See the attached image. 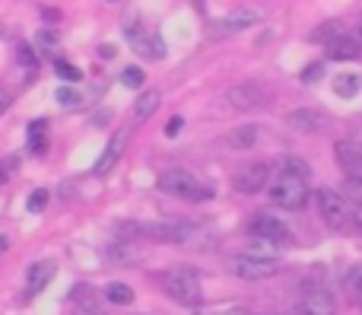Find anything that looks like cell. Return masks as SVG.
I'll use <instances>...</instances> for the list:
<instances>
[{"instance_id":"6da1fadb","label":"cell","mask_w":362,"mask_h":315,"mask_svg":"<svg viewBox=\"0 0 362 315\" xmlns=\"http://www.w3.org/2000/svg\"><path fill=\"white\" fill-rule=\"evenodd\" d=\"M315 201H318L321 220H325L334 233H356V207H350V201H346L344 195H337V191H331V188H318Z\"/></svg>"},{"instance_id":"7a4b0ae2","label":"cell","mask_w":362,"mask_h":315,"mask_svg":"<svg viewBox=\"0 0 362 315\" xmlns=\"http://www.w3.org/2000/svg\"><path fill=\"white\" fill-rule=\"evenodd\" d=\"M267 197L283 210H302L308 201V182L305 178L286 176V172H276L267 182Z\"/></svg>"},{"instance_id":"3957f363","label":"cell","mask_w":362,"mask_h":315,"mask_svg":"<svg viewBox=\"0 0 362 315\" xmlns=\"http://www.w3.org/2000/svg\"><path fill=\"white\" fill-rule=\"evenodd\" d=\"M159 191L181 197V201H204V197H210V188L200 185L187 169H165L159 176Z\"/></svg>"},{"instance_id":"277c9868","label":"cell","mask_w":362,"mask_h":315,"mask_svg":"<svg viewBox=\"0 0 362 315\" xmlns=\"http://www.w3.org/2000/svg\"><path fill=\"white\" fill-rule=\"evenodd\" d=\"M163 287H165V293H169L172 299H178V303H185V306L200 303V297H204V287H200V277H197L194 271H187V268L169 271V274L163 277Z\"/></svg>"},{"instance_id":"5b68a950","label":"cell","mask_w":362,"mask_h":315,"mask_svg":"<svg viewBox=\"0 0 362 315\" xmlns=\"http://www.w3.org/2000/svg\"><path fill=\"white\" fill-rule=\"evenodd\" d=\"M226 99H229V105L238 108V112H251V108H264L274 96H270V89L261 86V83H238V86H229Z\"/></svg>"},{"instance_id":"8992f818","label":"cell","mask_w":362,"mask_h":315,"mask_svg":"<svg viewBox=\"0 0 362 315\" xmlns=\"http://www.w3.org/2000/svg\"><path fill=\"white\" fill-rule=\"evenodd\" d=\"M270 182V166L267 163H248L242 166V169H235V176H232V188L238 191V195H257V191H264Z\"/></svg>"},{"instance_id":"52a82bcc","label":"cell","mask_w":362,"mask_h":315,"mask_svg":"<svg viewBox=\"0 0 362 315\" xmlns=\"http://www.w3.org/2000/svg\"><path fill=\"white\" fill-rule=\"evenodd\" d=\"M232 271L245 280H267L280 271V261L276 258H251V255H238L232 261Z\"/></svg>"},{"instance_id":"ba28073f","label":"cell","mask_w":362,"mask_h":315,"mask_svg":"<svg viewBox=\"0 0 362 315\" xmlns=\"http://www.w3.org/2000/svg\"><path fill=\"white\" fill-rule=\"evenodd\" d=\"M334 153H337V163H340V169H344L346 182L362 188V147L353 144V140H340V144L334 147Z\"/></svg>"},{"instance_id":"9c48e42d","label":"cell","mask_w":362,"mask_h":315,"mask_svg":"<svg viewBox=\"0 0 362 315\" xmlns=\"http://www.w3.org/2000/svg\"><path fill=\"white\" fill-rule=\"evenodd\" d=\"M251 236H257V239H270V242H276V246H286V242L293 239L289 227L283 220H276L274 214H257L255 220H251Z\"/></svg>"},{"instance_id":"30bf717a","label":"cell","mask_w":362,"mask_h":315,"mask_svg":"<svg viewBox=\"0 0 362 315\" xmlns=\"http://www.w3.org/2000/svg\"><path fill=\"white\" fill-rule=\"evenodd\" d=\"M124 32H127V45H131L140 57H163L165 55V45L159 42V35L146 32L144 25H127Z\"/></svg>"},{"instance_id":"8fae6325","label":"cell","mask_w":362,"mask_h":315,"mask_svg":"<svg viewBox=\"0 0 362 315\" xmlns=\"http://www.w3.org/2000/svg\"><path fill=\"white\" fill-rule=\"evenodd\" d=\"M299 312L302 315H334L337 312V303L327 290H305L299 299Z\"/></svg>"},{"instance_id":"7c38bea8","label":"cell","mask_w":362,"mask_h":315,"mask_svg":"<svg viewBox=\"0 0 362 315\" xmlns=\"http://www.w3.org/2000/svg\"><path fill=\"white\" fill-rule=\"evenodd\" d=\"M51 277H54V261H35V265L29 268V274H25V290H29V297L42 293L45 287L51 284Z\"/></svg>"},{"instance_id":"4fadbf2b","label":"cell","mask_w":362,"mask_h":315,"mask_svg":"<svg viewBox=\"0 0 362 315\" xmlns=\"http://www.w3.org/2000/svg\"><path fill=\"white\" fill-rule=\"evenodd\" d=\"M257 23H261V13L245 6V10H235V13H229V16H223L216 25L223 32H242V29H251V25H257Z\"/></svg>"},{"instance_id":"5bb4252c","label":"cell","mask_w":362,"mask_h":315,"mask_svg":"<svg viewBox=\"0 0 362 315\" xmlns=\"http://www.w3.org/2000/svg\"><path fill=\"white\" fill-rule=\"evenodd\" d=\"M359 51H362V45L353 35H340L327 45V57H331V61H350V57H356Z\"/></svg>"},{"instance_id":"9a60e30c","label":"cell","mask_w":362,"mask_h":315,"mask_svg":"<svg viewBox=\"0 0 362 315\" xmlns=\"http://www.w3.org/2000/svg\"><path fill=\"white\" fill-rule=\"evenodd\" d=\"M257 134H261L257 125H242L226 134V147H232V150H251V147L257 144Z\"/></svg>"},{"instance_id":"2e32d148","label":"cell","mask_w":362,"mask_h":315,"mask_svg":"<svg viewBox=\"0 0 362 315\" xmlns=\"http://www.w3.org/2000/svg\"><path fill=\"white\" fill-rule=\"evenodd\" d=\"M286 125L293 127V131H318V127H325V118H321L318 112H312V108H299V112H293L286 118Z\"/></svg>"},{"instance_id":"e0dca14e","label":"cell","mask_w":362,"mask_h":315,"mask_svg":"<svg viewBox=\"0 0 362 315\" xmlns=\"http://www.w3.org/2000/svg\"><path fill=\"white\" fill-rule=\"evenodd\" d=\"M340 35H346L344 23H340V19H327V23H321L308 38H312V42H318V45H331L334 38H340Z\"/></svg>"},{"instance_id":"ac0fdd59","label":"cell","mask_w":362,"mask_h":315,"mask_svg":"<svg viewBox=\"0 0 362 315\" xmlns=\"http://www.w3.org/2000/svg\"><path fill=\"white\" fill-rule=\"evenodd\" d=\"M121 150H124V137H121V134H118V137H115L112 144L105 147V153H102V156H99V163H95V169H93L95 176H105V172L115 166V159L121 156Z\"/></svg>"},{"instance_id":"d6986e66","label":"cell","mask_w":362,"mask_h":315,"mask_svg":"<svg viewBox=\"0 0 362 315\" xmlns=\"http://www.w3.org/2000/svg\"><path fill=\"white\" fill-rule=\"evenodd\" d=\"M362 86V76L359 74H340L334 76V93L340 96V99H353V96L359 93Z\"/></svg>"},{"instance_id":"ffe728a7","label":"cell","mask_w":362,"mask_h":315,"mask_svg":"<svg viewBox=\"0 0 362 315\" xmlns=\"http://www.w3.org/2000/svg\"><path fill=\"white\" fill-rule=\"evenodd\" d=\"M159 93H140V99H137V105H134V118L137 121H146V118H153V112H159Z\"/></svg>"},{"instance_id":"44dd1931","label":"cell","mask_w":362,"mask_h":315,"mask_svg":"<svg viewBox=\"0 0 362 315\" xmlns=\"http://www.w3.org/2000/svg\"><path fill=\"white\" fill-rule=\"evenodd\" d=\"M276 252H280V246H276V242L257 239V236H255V242H251L242 255H251V258H276Z\"/></svg>"},{"instance_id":"7402d4cb","label":"cell","mask_w":362,"mask_h":315,"mask_svg":"<svg viewBox=\"0 0 362 315\" xmlns=\"http://www.w3.org/2000/svg\"><path fill=\"white\" fill-rule=\"evenodd\" d=\"M105 299L115 306H131L134 303V290L127 284H108L105 287Z\"/></svg>"},{"instance_id":"603a6c76","label":"cell","mask_w":362,"mask_h":315,"mask_svg":"<svg viewBox=\"0 0 362 315\" xmlns=\"http://www.w3.org/2000/svg\"><path fill=\"white\" fill-rule=\"evenodd\" d=\"M276 172H286V176H296V178H305L308 182V166L302 163L299 156H283L280 163H276Z\"/></svg>"},{"instance_id":"cb8c5ba5","label":"cell","mask_w":362,"mask_h":315,"mask_svg":"<svg viewBox=\"0 0 362 315\" xmlns=\"http://www.w3.org/2000/svg\"><path fill=\"white\" fill-rule=\"evenodd\" d=\"M74 299H76V315H102V309L95 306V299H93V293L86 297V287H76Z\"/></svg>"},{"instance_id":"d4e9b609","label":"cell","mask_w":362,"mask_h":315,"mask_svg":"<svg viewBox=\"0 0 362 315\" xmlns=\"http://www.w3.org/2000/svg\"><path fill=\"white\" fill-rule=\"evenodd\" d=\"M346 290H350V297L356 299V303H362V268L350 271V277H346Z\"/></svg>"},{"instance_id":"484cf974","label":"cell","mask_w":362,"mask_h":315,"mask_svg":"<svg viewBox=\"0 0 362 315\" xmlns=\"http://www.w3.org/2000/svg\"><path fill=\"white\" fill-rule=\"evenodd\" d=\"M54 70H57V76H64V80H70V83H80V80H83L80 70H76L74 64H67V61H57Z\"/></svg>"},{"instance_id":"4316f807","label":"cell","mask_w":362,"mask_h":315,"mask_svg":"<svg viewBox=\"0 0 362 315\" xmlns=\"http://www.w3.org/2000/svg\"><path fill=\"white\" fill-rule=\"evenodd\" d=\"M45 204H48V191H45V188L32 191V195H29V214H42Z\"/></svg>"},{"instance_id":"83f0119b","label":"cell","mask_w":362,"mask_h":315,"mask_svg":"<svg viewBox=\"0 0 362 315\" xmlns=\"http://www.w3.org/2000/svg\"><path fill=\"white\" fill-rule=\"evenodd\" d=\"M321 76H325V64H318V61L308 64V67L302 70V83H308V86H312V83H318Z\"/></svg>"},{"instance_id":"f1b7e54d","label":"cell","mask_w":362,"mask_h":315,"mask_svg":"<svg viewBox=\"0 0 362 315\" xmlns=\"http://www.w3.org/2000/svg\"><path fill=\"white\" fill-rule=\"evenodd\" d=\"M121 80H124V86H134V89H137L140 83L146 80V74H144V70H140V67H127L124 74H121Z\"/></svg>"},{"instance_id":"f546056e","label":"cell","mask_w":362,"mask_h":315,"mask_svg":"<svg viewBox=\"0 0 362 315\" xmlns=\"http://www.w3.org/2000/svg\"><path fill=\"white\" fill-rule=\"evenodd\" d=\"M57 102H64V105H74V102H80V96H76L74 89H57Z\"/></svg>"},{"instance_id":"4dcf8cb0","label":"cell","mask_w":362,"mask_h":315,"mask_svg":"<svg viewBox=\"0 0 362 315\" xmlns=\"http://www.w3.org/2000/svg\"><path fill=\"white\" fill-rule=\"evenodd\" d=\"M16 55H19V64H25V67H32V64H35V55H32V51L25 48V45H19Z\"/></svg>"},{"instance_id":"1f68e13d","label":"cell","mask_w":362,"mask_h":315,"mask_svg":"<svg viewBox=\"0 0 362 315\" xmlns=\"http://www.w3.org/2000/svg\"><path fill=\"white\" fill-rule=\"evenodd\" d=\"M178 131H181V118H172L169 125H165V137H175Z\"/></svg>"},{"instance_id":"d6a6232c","label":"cell","mask_w":362,"mask_h":315,"mask_svg":"<svg viewBox=\"0 0 362 315\" xmlns=\"http://www.w3.org/2000/svg\"><path fill=\"white\" fill-rule=\"evenodd\" d=\"M42 42H45V45H48V48H51V45H57L54 32H42Z\"/></svg>"},{"instance_id":"836d02e7","label":"cell","mask_w":362,"mask_h":315,"mask_svg":"<svg viewBox=\"0 0 362 315\" xmlns=\"http://www.w3.org/2000/svg\"><path fill=\"white\" fill-rule=\"evenodd\" d=\"M6 108H10V99H6V96H4V93H0V115H4V112H6Z\"/></svg>"},{"instance_id":"e575fe53","label":"cell","mask_w":362,"mask_h":315,"mask_svg":"<svg viewBox=\"0 0 362 315\" xmlns=\"http://www.w3.org/2000/svg\"><path fill=\"white\" fill-rule=\"evenodd\" d=\"M6 252V236H0V255Z\"/></svg>"},{"instance_id":"d590c367","label":"cell","mask_w":362,"mask_h":315,"mask_svg":"<svg viewBox=\"0 0 362 315\" xmlns=\"http://www.w3.org/2000/svg\"><path fill=\"white\" fill-rule=\"evenodd\" d=\"M229 315H248V312H238V309H235V312H229Z\"/></svg>"},{"instance_id":"8d00e7d4","label":"cell","mask_w":362,"mask_h":315,"mask_svg":"<svg viewBox=\"0 0 362 315\" xmlns=\"http://www.w3.org/2000/svg\"><path fill=\"white\" fill-rule=\"evenodd\" d=\"M4 178H6V176H4V172H0V182H4Z\"/></svg>"},{"instance_id":"74e56055","label":"cell","mask_w":362,"mask_h":315,"mask_svg":"<svg viewBox=\"0 0 362 315\" xmlns=\"http://www.w3.org/2000/svg\"><path fill=\"white\" fill-rule=\"evenodd\" d=\"M359 309H362V303H359Z\"/></svg>"}]
</instances>
